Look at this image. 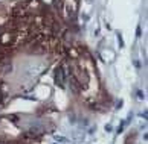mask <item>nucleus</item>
Masks as SVG:
<instances>
[{
  "label": "nucleus",
  "mask_w": 148,
  "mask_h": 144,
  "mask_svg": "<svg viewBox=\"0 0 148 144\" xmlns=\"http://www.w3.org/2000/svg\"><path fill=\"white\" fill-rule=\"evenodd\" d=\"M55 83L60 88H64V70H63V67H58L55 71Z\"/></svg>",
  "instance_id": "f257e3e1"
},
{
  "label": "nucleus",
  "mask_w": 148,
  "mask_h": 144,
  "mask_svg": "<svg viewBox=\"0 0 148 144\" xmlns=\"http://www.w3.org/2000/svg\"><path fill=\"white\" fill-rule=\"evenodd\" d=\"M11 71V64L8 61L0 62V73H9Z\"/></svg>",
  "instance_id": "f03ea898"
}]
</instances>
